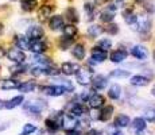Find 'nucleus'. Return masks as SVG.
Instances as JSON below:
<instances>
[{
	"instance_id": "nucleus-1",
	"label": "nucleus",
	"mask_w": 155,
	"mask_h": 135,
	"mask_svg": "<svg viewBox=\"0 0 155 135\" xmlns=\"http://www.w3.org/2000/svg\"><path fill=\"white\" fill-rule=\"evenodd\" d=\"M62 118H64V112H55L54 115H51L50 118H47L45 120V126L46 128L50 131V133H55L61 128L62 126Z\"/></svg>"
},
{
	"instance_id": "nucleus-2",
	"label": "nucleus",
	"mask_w": 155,
	"mask_h": 135,
	"mask_svg": "<svg viewBox=\"0 0 155 135\" xmlns=\"http://www.w3.org/2000/svg\"><path fill=\"white\" fill-rule=\"evenodd\" d=\"M47 107L46 101L43 100H32V101H27V103L23 106L26 112H28L30 115H39L41 112Z\"/></svg>"
},
{
	"instance_id": "nucleus-3",
	"label": "nucleus",
	"mask_w": 155,
	"mask_h": 135,
	"mask_svg": "<svg viewBox=\"0 0 155 135\" xmlns=\"http://www.w3.org/2000/svg\"><path fill=\"white\" fill-rule=\"evenodd\" d=\"M92 77H93V70L89 68H80L76 73V80L80 85H89L92 83Z\"/></svg>"
},
{
	"instance_id": "nucleus-4",
	"label": "nucleus",
	"mask_w": 155,
	"mask_h": 135,
	"mask_svg": "<svg viewBox=\"0 0 155 135\" xmlns=\"http://www.w3.org/2000/svg\"><path fill=\"white\" fill-rule=\"evenodd\" d=\"M134 30L139 31L140 34H146V32L150 31L151 29V20L148 16H144V15H139L136 18V22L134 23Z\"/></svg>"
},
{
	"instance_id": "nucleus-5",
	"label": "nucleus",
	"mask_w": 155,
	"mask_h": 135,
	"mask_svg": "<svg viewBox=\"0 0 155 135\" xmlns=\"http://www.w3.org/2000/svg\"><path fill=\"white\" fill-rule=\"evenodd\" d=\"M41 91H42L45 95L53 96V97H58V96H62V95L66 93V89H65L62 85H59V84H55V85L41 86Z\"/></svg>"
},
{
	"instance_id": "nucleus-6",
	"label": "nucleus",
	"mask_w": 155,
	"mask_h": 135,
	"mask_svg": "<svg viewBox=\"0 0 155 135\" xmlns=\"http://www.w3.org/2000/svg\"><path fill=\"white\" fill-rule=\"evenodd\" d=\"M5 56L8 57V59L10 61L15 62V64H23L26 59V54L23 50L18 49V47H11L10 50H8L7 53H5Z\"/></svg>"
},
{
	"instance_id": "nucleus-7",
	"label": "nucleus",
	"mask_w": 155,
	"mask_h": 135,
	"mask_svg": "<svg viewBox=\"0 0 155 135\" xmlns=\"http://www.w3.org/2000/svg\"><path fill=\"white\" fill-rule=\"evenodd\" d=\"M86 101L89 103V107L96 110V108L104 107V104H105V97L100 93H91Z\"/></svg>"
},
{
	"instance_id": "nucleus-8",
	"label": "nucleus",
	"mask_w": 155,
	"mask_h": 135,
	"mask_svg": "<svg viewBox=\"0 0 155 135\" xmlns=\"http://www.w3.org/2000/svg\"><path fill=\"white\" fill-rule=\"evenodd\" d=\"M91 56L94 62H103L108 58V52L101 49L100 46H94V47H92V50H91Z\"/></svg>"
},
{
	"instance_id": "nucleus-9",
	"label": "nucleus",
	"mask_w": 155,
	"mask_h": 135,
	"mask_svg": "<svg viewBox=\"0 0 155 135\" xmlns=\"http://www.w3.org/2000/svg\"><path fill=\"white\" fill-rule=\"evenodd\" d=\"M131 54H132L136 59H139V61H144L148 56V50H147V47L143 46V45H135V46H132V49H131Z\"/></svg>"
},
{
	"instance_id": "nucleus-10",
	"label": "nucleus",
	"mask_w": 155,
	"mask_h": 135,
	"mask_svg": "<svg viewBox=\"0 0 155 135\" xmlns=\"http://www.w3.org/2000/svg\"><path fill=\"white\" fill-rule=\"evenodd\" d=\"M26 37L30 41H35V39H41L43 37V29L41 26H30L26 32Z\"/></svg>"
},
{
	"instance_id": "nucleus-11",
	"label": "nucleus",
	"mask_w": 155,
	"mask_h": 135,
	"mask_svg": "<svg viewBox=\"0 0 155 135\" xmlns=\"http://www.w3.org/2000/svg\"><path fill=\"white\" fill-rule=\"evenodd\" d=\"M30 50L35 54H43L47 50V45L45 41H42V38L41 39L31 41L30 42Z\"/></svg>"
},
{
	"instance_id": "nucleus-12",
	"label": "nucleus",
	"mask_w": 155,
	"mask_h": 135,
	"mask_svg": "<svg viewBox=\"0 0 155 135\" xmlns=\"http://www.w3.org/2000/svg\"><path fill=\"white\" fill-rule=\"evenodd\" d=\"M76 126H77V118L71 116L70 113H68V115H65V113H64L61 127L64 128V130H66V131H70V130H74V128H76Z\"/></svg>"
},
{
	"instance_id": "nucleus-13",
	"label": "nucleus",
	"mask_w": 155,
	"mask_h": 135,
	"mask_svg": "<svg viewBox=\"0 0 155 135\" xmlns=\"http://www.w3.org/2000/svg\"><path fill=\"white\" fill-rule=\"evenodd\" d=\"M93 84V88L97 89V91H103L107 85H108V79L103 74H97V76L92 77V83Z\"/></svg>"
},
{
	"instance_id": "nucleus-14",
	"label": "nucleus",
	"mask_w": 155,
	"mask_h": 135,
	"mask_svg": "<svg viewBox=\"0 0 155 135\" xmlns=\"http://www.w3.org/2000/svg\"><path fill=\"white\" fill-rule=\"evenodd\" d=\"M64 26H65L64 16H61V15H54V16H51L49 19V27L53 31H58V30H61Z\"/></svg>"
},
{
	"instance_id": "nucleus-15",
	"label": "nucleus",
	"mask_w": 155,
	"mask_h": 135,
	"mask_svg": "<svg viewBox=\"0 0 155 135\" xmlns=\"http://www.w3.org/2000/svg\"><path fill=\"white\" fill-rule=\"evenodd\" d=\"M78 69H80L78 64H73V62H64V64L61 65V73H64L65 76H71V74H76Z\"/></svg>"
},
{
	"instance_id": "nucleus-16",
	"label": "nucleus",
	"mask_w": 155,
	"mask_h": 135,
	"mask_svg": "<svg viewBox=\"0 0 155 135\" xmlns=\"http://www.w3.org/2000/svg\"><path fill=\"white\" fill-rule=\"evenodd\" d=\"M127 50L124 49H117L115 50V52L111 53V56H109V58H111V61L113 62V64H120V62H123L124 59H127Z\"/></svg>"
},
{
	"instance_id": "nucleus-17",
	"label": "nucleus",
	"mask_w": 155,
	"mask_h": 135,
	"mask_svg": "<svg viewBox=\"0 0 155 135\" xmlns=\"http://www.w3.org/2000/svg\"><path fill=\"white\" fill-rule=\"evenodd\" d=\"M69 113L74 118H80V116H84L86 113L85 107L81 103H74L73 106L69 107Z\"/></svg>"
},
{
	"instance_id": "nucleus-18",
	"label": "nucleus",
	"mask_w": 155,
	"mask_h": 135,
	"mask_svg": "<svg viewBox=\"0 0 155 135\" xmlns=\"http://www.w3.org/2000/svg\"><path fill=\"white\" fill-rule=\"evenodd\" d=\"M15 45H16L18 49L20 50H30V41L27 37L25 35H15Z\"/></svg>"
},
{
	"instance_id": "nucleus-19",
	"label": "nucleus",
	"mask_w": 155,
	"mask_h": 135,
	"mask_svg": "<svg viewBox=\"0 0 155 135\" xmlns=\"http://www.w3.org/2000/svg\"><path fill=\"white\" fill-rule=\"evenodd\" d=\"M53 11H54V7H51V5H42L38 11V19L41 22H46L47 19H50V15Z\"/></svg>"
},
{
	"instance_id": "nucleus-20",
	"label": "nucleus",
	"mask_w": 155,
	"mask_h": 135,
	"mask_svg": "<svg viewBox=\"0 0 155 135\" xmlns=\"http://www.w3.org/2000/svg\"><path fill=\"white\" fill-rule=\"evenodd\" d=\"M113 112H115V108L113 106H104V108L100 111L99 113V120L100 122H108L112 118Z\"/></svg>"
},
{
	"instance_id": "nucleus-21",
	"label": "nucleus",
	"mask_w": 155,
	"mask_h": 135,
	"mask_svg": "<svg viewBox=\"0 0 155 135\" xmlns=\"http://www.w3.org/2000/svg\"><path fill=\"white\" fill-rule=\"evenodd\" d=\"M115 16H116V11L112 10L111 7H107L105 10L100 14V19L103 23H111L112 20L115 19Z\"/></svg>"
},
{
	"instance_id": "nucleus-22",
	"label": "nucleus",
	"mask_w": 155,
	"mask_h": 135,
	"mask_svg": "<svg viewBox=\"0 0 155 135\" xmlns=\"http://www.w3.org/2000/svg\"><path fill=\"white\" fill-rule=\"evenodd\" d=\"M71 54H73L74 58L77 59H84L85 58V46L82 43H76L73 47H71Z\"/></svg>"
},
{
	"instance_id": "nucleus-23",
	"label": "nucleus",
	"mask_w": 155,
	"mask_h": 135,
	"mask_svg": "<svg viewBox=\"0 0 155 135\" xmlns=\"http://www.w3.org/2000/svg\"><path fill=\"white\" fill-rule=\"evenodd\" d=\"M19 84H20L19 81L15 79H7L0 83V88H2L3 91H11V89H18Z\"/></svg>"
},
{
	"instance_id": "nucleus-24",
	"label": "nucleus",
	"mask_w": 155,
	"mask_h": 135,
	"mask_svg": "<svg viewBox=\"0 0 155 135\" xmlns=\"http://www.w3.org/2000/svg\"><path fill=\"white\" fill-rule=\"evenodd\" d=\"M62 32H64V37H66V38H76L78 30H77V27L73 23H70V25H66L62 27Z\"/></svg>"
},
{
	"instance_id": "nucleus-25",
	"label": "nucleus",
	"mask_w": 155,
	"mask_h": 135,
	"mask_svg": "<svg viewBox=\"0 0 155 135\" xmlns=\"http://www.w3.org/2000/svg\"><path fill=\"white\" fill-rule=\"evenodd\" d=\"M35 86H37V84H35V81L30 80V81H25V83L19 84V86H18V89H19L22 93H30V92H32L35 89Z\"/></svg>"
},
{
	"instance_id": "nucleus-26",
	"label": "nucleus",
	"mask_w": 155,
	"mask_h": 135,
	"mask_svg": "<svg viewBox=\"0 0 155 135\" xmlns=\"http://www.w3.org/2000/svg\"><path fill=\"white\" fill-rule=\"evenodd\" d=\"M150 83V80L147 77L142 76V74H136V76L131 77V85H135V86H146L147 84Z\"/></svg>"
},
{
	"instance_id": "nucleus-27",
	"label": "nucleus",
	"mask_w": 155,
	"mask_h": 135,
	"mask_svg": "<svg viewBox=\"0 0 155 135\" xmlns=\"http://www.w3.org/2000/svg\"><path fill=\"white\" fill-rule=\"evenodd\" d=\"M23 101H25V97H23L22 95L15 96V97H12L11 100L5 101V107L4 108H7V110H12V108H16L18 106H20Z\"/></svg>"
},
{
	"instance_id": "nucleus-28",
	"label": "nucleus",
	"mask_w": 155,
	"mask_h": 135,
	"mask_svg": "<svg viewBox=\"0 0 155 135\" xmlns=\"http://www.w3.org/2000/svg\"><path fill=\"white\" fill-rule=\"evenodd\" d=\"M20 5H22V10L26 12H31L37 8L38 2L37 0H20Z\"/></svg>"
},
{
	"instance_id": "nucleus-29",
	"label": "nucleus",
	"mask_w": 155,
	"mask_h": 135,
	"mask_svg": "<svg viewBox=\"0 0 155 135\" xmlns=\"http://www.w3.org/2000/svg\"><path fill=\"white\" fill-rule=\"evenodd\" d=\"M130 116H127V115H119V116H116V119H115V124L113 126H116V127H119V128H124V127H128L130 126Z\"/></svg>"
},
{
	"instance_id": "nucleus-30",
	"label": "nucleus",
	"mask_w": 155,
	"mask_h": 135,
	"mask_svg": "<svg viewBox=\"0 0 155 135\" xmlns=\"http://www.w3.org/2000/svg\"><path fill=\"white\" fill-rule=\"evenodd\" d=\"M65 16H66V19L69 20L70 23H77L80 20V18H78V12H77V10L74 7H69L66 10V12H65Z\"/></svg>"
},
{
	"instance_id": "nucleus-31",
	"label": "nucleus",
	"mask_w": 155,
	"mask_h": 135,
	"mask_svg": "<svg viewBox=\"0 0 155 135\" xmlns=\"http://www.w3.org/2000/svg\"><path fill=\"white\" fill-rule=\"evenodd\" d=\"M146 119L144 118H135L132 122V128L136 131V133H142V131L146 130Z\"/></svg>"
},
{
	"instance_id": "nucleus-32",
	"label": "nucleus",
	"mask_w": 155,
	"mask_h": 135,
	"mask_svg": "<svg viewBox=\"0 0 155 135\" xmlns=\"http://www.w3.org/2000/svg\"><path fill=\"white\" fill-rule=\"evenodd\" d=\"M123 18H124V20H126V23H128V25H131L132 26L134 23L136 22V15L135 12H134L131 8H127V10H124L123 11Z\"/></svg>"
},
{
	"instance_id": "nucleus-33",
	"label": "nucleus",
	"mask_w": 155,
	"mask_h": 135,
	"mask_svg": "<svg viewBox=\"0 0 155 135\" xmlns=\"http://www.w3.org/2000/svg\"><path fill=\"white\" fill-rule=\"evenodd\" d=\"M103 31H104V29L99 25H92L88 27V35L91 38H97L99 35L103 34Z\"/></svg>"
},
{
	"instance_id": "nucleus-34",
	"label": "nucleus",
	"mask_w": 155,
	"mask_h": 135,
	"mask_svg": "<svg viewBox=\"0 0 155 135\" xmlns=\"http://www.w3.org/2000/svg\"><path fill=\"white\" fill-rule=\"evenodd\" d=\"M121 95V86L119 84H113V85L109 88L108 91V96L112 99V100H117Z\"/></svg>"
},
{
	"instance_id": "nucleus-35",
	"label": "nucleus",
	"mask_w": 155,
	"mask_h": 135,
	"mask_svg": "<svg viewBox=\"0 0 155 135\" xmlns=\"http://www.w3.org/2000/svg\"><path fill=\"white\" fill-rule=\"evenodd\" d=\"M74 39L76 38H66V37H62L61 39H59V47H61L62 50H66V49H69V47L71 46V43L74 42Z\"/></svg>"
},
{
	"instance_id": "nucleus-36",
	"label": "nucleus",
	"mask_w": 155,
	"mask_h": 135,
	"mask_svg": "<svg viewBox=\"0 0 155 135\" xmlns=\"http://www.w3.org/2000/svg\"><path fill=\"white\" fill-rule=\"evenodd\" d=\"M37 131V126L32 124V123H27V124L23 126V130H22V135H31L32 133Z\"/></svg>"
},
{
	"instance_id": "nucleus-37",
	"label": "nucleus",
	"mask_w": 155,
	"mask_h": 135,
	"mask_svg": "<svg viewBox=\"0 0 155 135\" xmlns=\"http://www.w3.org/2000/svg\"><path fill=\"white\" fill-rule=\"evenodd\" d=\"M26 69L27 66L23 64H16L15 66L11 68V73L12 74H22V73H26Z\"/></svg>"
},
{
	"instance_id": "nucleus-38",
	"label": "nucleus",
	"mask_w": 155,
	"mask_h": 135,
	"mask_svg": "<svg viewBox=\"0 0 155 135\" xmlns=\"http://www.w3.org/2000/svg\"><path fill=\"white\" fill-rule=\"evenodd\" d=\"M58 84H59V85L64 86V88L66 89V92L74 91V85L71 84V81H69V80H64V79H61V80H58Z\"/></svg>"
},
{
	"instance_id": "nucleus-39",
	"label": "nucleus",
	"mask_w": 155,
	"mask_h": 135,
	"mask_svg": "<svg viewBox=\"0 0 155 135\" xmlns=\"http://www.w3.org/2000/svg\"><path fill=\"white\" fill-rule=\"evenodd\" d=\"M31 74L35 77H39V76H45V66L42 65H37L31 69Z\"/></svg>"
},
{
	"instance_id": "nucleus-40",
	"label": "nucleus",
	"mask_w": 155,
	"mask_h": 135,
	"mask_svg": "<svg viewBox=\"0 0 155 135\" xmlns=\"http://www.w3.org/2000/svg\"><path fill=\"white\" fill-rule=\"evenodd\" d=\"M111 76L112 77H123V79H126V77L130 76V72L123 70V69H116V70L111 72Z\"/></svg>"
},
{
	"instance_id": "nucleus-41",
	"label": "nucleus",
	"mask_w": 155,
	"mask_h": 135,
	"mask_svg": "<svg viewBox=\"0 0 155 135\" xmlns=\"http://www.w3.org/2000/svg\"><path fill=\"white\" fill-rule=\"evenodd\" d=\"M99 46L101 47V49H104V50L108 52V50L112 47V42H111V39H108V38H104V39L99 41Z\"/></svg>"
},
{
	"instance_id": "nucleus-42",
	"label": "nucleus",
	"mask_w": 155,
	"mask_h": 135,
	"mask_svg": "<svg viewBox=\"0 0 155 135\" xmlns=\"http://www.w3.org/2000/svg\"><path fill=\"white\" fill-rule=\"evenodd\" d=\"M104 30H105V32H108V34H111V35H116V34L119 32V26L116 25V23H115V25H113V23H109V25L107 26Z\"/></svg>"
},
{
	"instance_id": "nucleus-43",
	"label": "nucleus",
	"mask_w": 155,
	"mask_h": 135,
	"mask_svg": "<svg viewBox=\"0 0 155 135\" xmlns=\"http://www.w3.org/2000/svg\"><path fill=\"white\" fill-rule=\"evenodd\" d=\"M144 119H147L148 122H155V107L148 108L144 113Z\"/></svg>"
},
{
	"instance_id": "nucleus-44",
	"label": "nucleus",
	"mask_w": 155,
	"mask_h": 135,
	"mask_svg": "<svg viewBox=\"0 0 155 135\" xmlns=\"http://www.w3.org/2000/svg\"><path fill=\"white\" fill-rule=\"evenodd\" d=\"M85 11H86V14H88L89 19L94 18V5L92 4V3H86L85 4Z\"/></svg>"
},
{
	"instance_id": "nucleus-45",
	"label": "nucleus",
	"mask_w": 155,
	"mask_h": 135,
	"mask_svg": "<svg viewBox=\"0 0 155 135\" xmlns=\"http://www.w3.org/2000/svg\"><path fill=\"white\" fill-rule=\"evenodd\" d=\"M107 135H123L120 130H117L116 128V126H112V127H108V130H107Z\"/></svg>"
},
{
	"instance_id": "nucleus-46",
	"label": "nucleus",
	"mask_w": 155,
	"mask_h": 135,
	"mask_svg": "<svg viewBox=\"0 0 155 135\" xmlns=\"http://www.w3.org/2000/svg\"><path fill=\"white\" fill-rule=\"evenodd\" d=\"M144 8H146V11H148V12H154V11H155V7H154V4H153V3H148V4H147V3H144Z\"/></svg>"
},
{
	"instance_id": "nucleus-47",
	"label": "nucleus",
	"mask_w": 155,
	"mask_h": 135,
	"mask_svg": "<svg viewBox=\"0 0 155 135\" xmlns=\"http://www.w3.org/2000/svg\"><path fill=\"white\" fill-rule=\"evenodd\" d=\"M5 53H7V52H5V49H4V47H2V46H0V58H3V57H5Z\"/></svg>"
},
{
	"instance_id": "nucleus-48",
	"label": "nucleus",
	"mask_w": 155,
	"mask_h": 135,
	"mask_svg": "<svg viewBox=\"0 0 155 135\" xmlns=\"http://www.w3.org/2000/svg\"><path fill=\"white\" fill-rule=\"evenodd\" d=\"M88 135H104V134H101V133H99V131H96V130H91L88 133Z\"/></svg>"
},
{
	"instance_id": "nucleus-49",
	"label": "nucleus",
	"mask_w": 155,
	"mask_h": 135,
	"mask_svg": "<svg viewBox=\"0 0 155 135\" xmlns=\"http://www.w3.org/2000/svg\"><path fill=\"white\" fill-rule=\"evenodd\" d=\"M107 2H108V0H96V2H94V3H96L97 5H104Z\"/></svg>"
},
{
	"instance_id": "nucleus-50",
	"label": "nucleus",
	"mask_w": 155,
	"mask_h": 135,
	"mask_svg": "<svg viewBox=\"0 0 155 135\" xmlns=\"http://www.w3.org/2000/svg\"><path fill=\"white\" fill-rule=\"evenodd\" d=\"M4 107H5V101H3L2 99H0V110H3Z\"/></svg>"
},
{
	"instance_id": "nucleus-51",
	"label": "nucleus",
	"mask_w": 155,
	"mask_h": 135,
	"mask_svg": "<svg viewBox=\"0 0 155 135\" xmlns=\"http://www.w3.org/2000/svg\"><path fill=\"white\" fill-rule=\"evenodd\" d=\"M3 31H4V26H3V23L0 22V35L3 34Z\"/></svg>"
},
{
	"instance_id": "nucleus-52",
	"label": "nucleus",
	"mask_w": 155,
	"mask_h": 135,
	"mask_svg": "<svg viewBox=\"0 0 155 135\" xmlns=\"http://www.w3.org/2000/svg\"><path fill=\"white\" fill-rule=\"evenodd\" d=\"M135 2H136V3H142V4H144V3L147 2V0H135Z\"/></svg>"
},
{
	"instance_id": "nucleus-53",
	"label": "nucleus",
	"mask_w": 155,
	"mask_h": 135,
	"mask_svg": "<svg viewBox=\"0 0 155 135\" xmlns=\"http://www.w3.org/2000/svg\"><path fill=\"white\" fill-rule=\"evenodd\" d=\"M151 93H153V96L155 97V85L153 86V89H151Z\"/></svg>"
},
{
	"instance_id": "nucleus-54",
	"label": "nucleus",
	"mask_w": 155,
	"mask_h": 135,
	"mask_svg": "<svg viewBox=\"0 0 155 135\" xmlns=\"http://www.w3.org/2000/svg\"><path fill=\"white\" fill-rule=\"evenodd\" d=\"M154 61H155V52H154Z\"/></svg>"
},
{
	"instance_id": "nucleus-55",
	"label": "nucleus",
	"mask_w": 155,
	"mask_h": 135,
	"mask_svg": "<svg viewBox=\"0 0 155 135\" xmlns=\"http://www.w3.org/2000/svg\"><path fill=\"white\" fill-rule=\"evenodd\" d=\"M139 135H144V134H139Z\"/></svg>"
}]
</instances>
